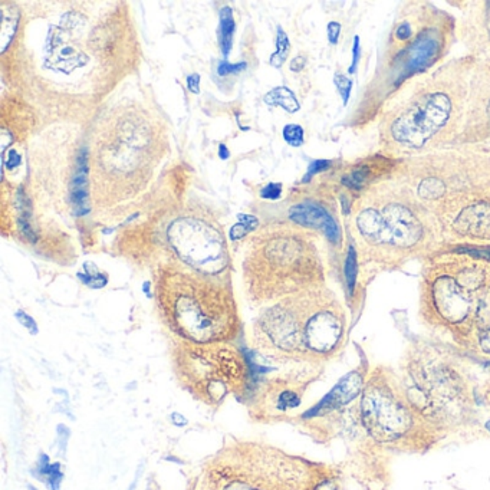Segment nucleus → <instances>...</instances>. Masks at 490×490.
Returning a JSON list of instances; mask_svg holds the SVG:
<instances>
[{
	"label": "nucleus",
	"instance_id": "nucleus-1",
	"mask_svg": "<svg viewBox=\"0 0 490 490\" xmlns=\"http://www.w3.org/2000/svg\"><path fill=\"white\" fill-rule=\"evenodd\" d=\"M476 61L473 55L450 61L384 110L381 147L391 156L410 157L458 146Z\"/></svg>",
	"mask_w": 490,
	"mask_h": 490
},
{
	"label": "nucleus",
	"instance_id": "nucleus-2",
	"mask_svg": "<svg viewBox=\"0 0 490 490\" xmlns=\"http://www.w3.org/2000/svg\"><path fill=\"white\" fill-rule=\"evenodd\" d=\"M346 339V315L327 287L303 291L266 306L252 325L255 354L281 365L324 367Z\"/></svg>",
	"mask_w": 490,
	"mask_h": 490
},
{
	"label": "nucleus",
	"instance_id": "nucleus-3",
	"mask_svg": "<svg viewBox=\"0 0 490 490\" xmlns=\"http://www.w3.org/2000/svg\"><path fill=\"white\" fill-rule=\"evenodd\" d=\"M356 227L361 253L381 268H398L413 258L432 256L441 243L432 210L403 180H381L361 197Z\"/></svg>",
	"mask_w": 490,
	"mask_h": 490
},
{
	"label": "nucleus",
	"instance_id": "nucleus-4",
	"mask_svg": "<svg viewBox=\"0 0 490 490\" xmlns=\"http://www.w3.org/2000/svg\"><path fill=\"white\" fill-rule=\"evenodd\" d=\"M154 298L160 320L176 337L196 344L232 342L241 331L227 276L197 272L182 262H158Z\"/></svg>",
	"mask_w": 490,
	"mask_h": 490
},
{
	"label": "nucleus",
	"instance_id": "nucleus-5",
	"mask_svg": "<svg viewBox=\"0 0 490 490\" xmlns=\"http://www.w3.org/2000/svg\"><path fill=\"white\" fill-rule=\"evenodd\" d=\"M161 132L137 108L102 125L91 154V196L98 208H115L144 193L161 158Z\"/></svg>",
	"mask_w": 490,
	"mask_h": 490
},
{
	"label": "nucleus",
	"instance_id": "nucleus-6",
	"mask_svg": "<svg viewBox=\"0 0 490 490\" xmlns=\"http://www.w3.org/2000/svg\"><path fill=\"white\" fill-rule=\"evenodd\" d=\"M243 282L255 306H269L291 295L325 287V268L315 234L298 225L272 223L246 243Z\"/></svg>",
	"mask_w": 490,
	"mask_h": 490
},
{
	"label": "nucleus",
	"instance_id": "nucleus-7",
	"mask_svg": "<svg viewBox=\"0 0 490 490\" xmlns=\"http://www.w3.org/2000/svg\"><path fill=\"white\" fill-rule=\"evenodd\" d=\"M322 465L259 440L230 439L207 458L189 490H320Z\"/></svg>",
	"mask_w": 490,
	"mask_h": 490
},
{
	"label": "nucleus",
	"instance_id": "nucleus-8",
	"mask_svg": "<svg viewBox=\"0 0 490 490\" xmlns=\"http://www.w3.org/2000/svg\"><path fill=\"white\" fill-rule=\"evenodd\" d=\"M171 364L182 389L208 407H219L232 396H248L253 382L246 354L232 342L174 339Z\"/></svg>",
	"mask_w": 490,
	"mask_h": 490
},
{
	"label": "nucleus",
	"instance_id": "nucleus-9",
	"mask_svg": "<svg viewBox=\"0 0 490 490\" xmlns=\"http://www.w3.org/2000/svg\"><path fill=\"white\" fill-rule=\"evenodd\" d=\"M456 20L436 6L406 8L397 18L386 49V91L425 74L451 45Z\"/></svg>",
	"mask_w": 490,
	"mask_h": 490
},
{
	"label": "nucleus",
	"instance_id": "nucleus-10",
	"mask_svg": "<svg viewBox=\"0 0 490 490\" xmlns=\"http://www.w3.org/2000/svg\"><path fill=\"white\" fill-rule=\"evenodd\" d=\"M165 239L174 258L183 265L212 276H227L230 252L222 226L207 215L186 212L172 219ZM168 260V259H167Z\"/></svg>",
	"mask_w": 490,
	"mask_h": 490
},
{
	"label": "nucleus",
	"instance_id": "nucleus-11",
	"mask_svg": "<svg viewBox=\"0 0 490 490\" xmlns=\"http://www.w3.org/2000/svg\"><path fill=\"white\" fill-rule=\"evenodd\" d=\"M322 370L308 364L281 365L253 381L248 393L249 415L259 423L287 422Z\"/></svg>",
	"mask_w": 490,
	"mask_h": 490
},
{
	"label": "nucleus",
	"instance_id": "nucleus-12",
	"mask_svg": "<svg viewBox=\"0 0 490 490\" xmlns=\"http://www.w3.org/2000/svg\"><path fill=\"white\" fill-rule=\"evenodd\" d=\"M361 418L371 437L381 443L401 440L426 420L411 404L401 384L374 381H368L361 398Z\"/></svg>",
	"mask_w": 490,
	"mask_h": 490
},
{
	"label": "nucleus",
	"instance_id": "nucleus-13",
	"mask_svg": "<svg viewBox=\"0 0 490 490\" xmlns=\"http://www.w3.org/2000/svg\"><path fill=\"white\" fill-rule=\"evenodd\" d=\"M490 139V61H476L473 69L465 125L458 146H473Z\"/></svg>",
	"mask_w": 490,
	"mask_h": 490
},
{
	"label": "nucleus",
	"instance_id": "nucleus-14",
	"mask_svg": "<svg viewBox=\"0 0 490 490\" xmlns=\"http://www.w3.org/2000/svg\"><path fill=\"white\" fill-rule=\"evenodd\" d=\"M291 220L305 229H318L325 233L329 241H341V229L328 210L315 201H302L289 210Z\"/></svg>",
	"mask_w": 490,
	"mask_h": 490
},
{
	"label": "nucleus",
	"instance_id": "nucleus-15",
	"mask_svg": "<svg viewBox=\"0 0 490 490\" xmlns=\"http://www.w3.org/2000/svg\"><path fill=\"white\" fill-rule=\"evenodd\" d=\"M484 12L470 15L465 19V33L467 34V46L473 51V56L482 55L484 61H490V4H486Z\"/></svg>",
	"mask_w": 490,
	"mask_h": 490
},
{
	"label": "nucleus",
	"instance_id": "nucleus-16",
	"mask_svg": "<svg viewBox=\"0 0 490 490\" xmlns=\"http://www.w3.org/2000/svg\"><path fill=\"white\" fill-rule=\"evenodd\" d=\"M234 33V19H233V11L227 6L220 9V23L218 29V39L220 49L225 56H227L232 51V41Z\"/></svg>",
	"mask_w": 490,
	"mask_h": 490
},
{
	"label": "nucleus",
	"instance_id": "nucleus-17",
	"mask_svg": "<svg viewBox=\"0 0 490 490\" xmlns=\"http://www.w3.org/2000/svg\"><path fill=\"white\" fill-rule=\"evenodd\" d=\"M265 102L269 105H279L288 113H296L299 110V102L295 94L287 87H277L265 95Z\"/></svg>",
	"mask_w": 490,
	"mask_h": 490
},
{
	"label": "nucleus",
	"instance_id": "nucleus-18",
	"mask_svg": "<svg viewBox=\"0 0 490 490\" xmlns=\"http://www.w3.org/2000/svg\"><path fill=\"white\" fill-rule=\"evenodd\" d=\"M289 52V38L288 34L282 30V27H277V34H276V52L270 58L272 66L281 68L282 63L285 62L287 56Z\"/></svg>",
	"mask_w": 490,
	"mask_h": 490
},
{
	"label": "nucleus",
	"instance_id": "nucleus-19",
	"mask_svg": "<svg viewBox=\"0 0 490 490\" xmlns=\"http://www.w3.org/2000/svg\"><path fill=\"white\" fill-rule=\"evenodd\" d=\"M285 142L292 147H301L305 143V132L303 128L298 124H288L284 128Z\"/></svg>",
	"mask_w": 490,
	"mask_h": 490
},
{
	"label": "nucleus",
	"instance_id": "nucleus-20",
	"mask_svg": "<svg viewBox=\"0 0 490 490\" xmlns=\"http://www.w3.org/2000/svg\"><path fill=\"white\" fill-rule=\"evenodd\" d=\"M334 82H335V85H337V88H338L339 95L342 96L344 103L346 105V103H348V99H349V95H351L353 81L349 80V78H346L345 75H341V74H339V75H335Z\"/></svg>",
	"mask_w": 490,
	"mask_h": 490
},
{
	"label": "nucleus",
	"instance_id": "nucleus-21",
	"mask_svg": "<svg viewBox=\"0 0 490 490\" xmlns=\"http://www.w3.org/2000/svg\"><path fill=\"white\" fill-rule=\"evenodd\" d=\"M246 68V63L239 62V63H227V62H220L218 66V73L220 77H226L229 74H237L243 69Z\"/></svg>",
	"mask_w": 490,
	"mask_h": 490
},
{
	"label": "nucleus",
	"instance_id": "nucleus-22",
	"mask_svg": "<svg viewBox=\"0 0 490 490\" xmlns=\"http://www.w3.org/2000/svg\"><path fill=\"white\" fill-rule=\"evenodd\" d=\"M282 194V184L281 183H269L265 189L260 191L262 199L268 200H277Z\"/></svg>",
	"mask_w": 490,
	"mask_h": 490
},
{
	"label": "nucleus",
	"instance_id": "nucleus-23",
	"mask_svg": "<svg viewBox=\"0 0 490 490\" xmlns=\"http://www.w3.org/2000/svg\"><path fill=\"white\" fill-rule=\"evenodd\" d=\"M331 165V161L328 160H315L310 165H309V170H308V174H306V177L303 179V182H308L309 177L315 176V174H318L324 170H328Z\"/></svg>",
	"mask_w": 490,
	"mask_h": 490
},
{
	"label": "nucleus",
	"instance_id": "nucleus-24",
	"mask_svg": "<svg viewBox=\"0 0 490 490\" xmlns=\"http://www.w3.org/2000/svg\"><path fill=\"white\" fill-rule=\"evenodd\" d=\"M16 318L20 321V324H23V325H25V327H26V328L30 331V334H37V332H38L37 322H34V320H33V318H30L27 313H25V312H22V310H19V312L16 313Z\"/></svg>",
	"mask_w": 490,
	"mask_h": 490
},
{
	"label": "nucleus",
	"instance_id": "nucleus-25",
	"mask_svg": "<svg viewBox=\"0 0 490 490\" xmlns=\"http://www.w3.org/2000/svg\"><path fill=\"white\" fill-rule=\"evenodd\" d=\"M339 34H341V25L338 22H329V25H328V41L332 45H337L338 39H339Z\"/></svg>",
	"mask_w": 490,
	"mask_h": 490
},
{
	"label": "nucleus",
	"instance_id": "nucleus-26",
	"mask_svg": "<svg viewBox=\"0 0 490 490\" xmlns=\"http://www.w3.org/2000/svg\"><path fill=\"white\" fill-rule=\"evenodd\" d=\"M361 54V48H360V38L356 37L354 39V48H353V63L351 66H349V73L354 74L356 73V69L358 66V62H360V55Z\"/></svg>",
	"mask_w": 490,
	"mask_h": 490
},
{
	"label": "nucleus",
	"instance_id": "nucleus-27",
	"mask_svg": "<svg viewBox=\"0 0 490 490\" xmlns=\"http://www.w3.org/2000/svg\"><path fill=\"white\" fill-rule=\"evenodd\" d=\"M187 87L193 94H199L200 92V77L197 74L187 77Z\"/></svg>",
	"mask_w": 490,
	"mask_h": 490
},
{
	"label": "nucleus",
	"instance_id": "nucleus-28",
	"mask_svg": "<svg viewBox=\"0 0 490 490\" xmlns=\"http://www.w3.org/2000/svg\"><path fill=\"white\" fill-rule=\"evenodd\" d=\"M303 65H305V58H303V56H296V58L291 62V69H292L294 73H298V71H301V69L303 68Z\"/></svg>",
	"mask_w": 490,
	"mask_h": 490
},
{
	"label": "nucleus",
	"instance_id": "nucleus-29",
	"mask_svg": "<svg viewBox=\"0 0 490 490\" xmlns=\"http://www.w3.org/2000/svg\"><path fill=\"white\" fill-rule=\"evenodd\" d=\"M229 156H230V153H229V150L226 149V146H225V144H220V147H219V157L223 158V160H226Z\"/></svg>",
	"mask_w": 490,
	"mask_h": 490
}]
</instances>
